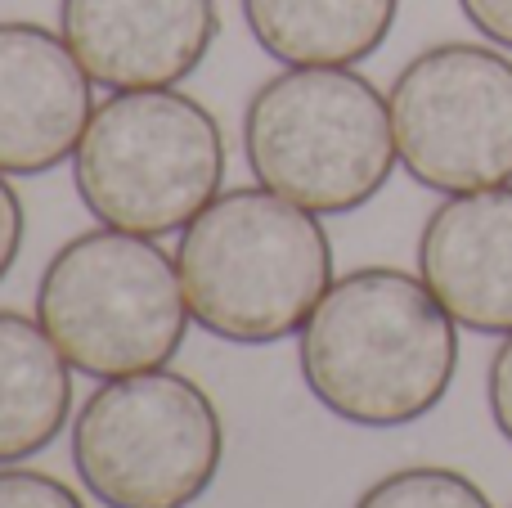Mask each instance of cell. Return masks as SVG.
<instances>
[{"label":"cell","instance_id":"obj_1","mask_svg":"<svg viewBox=\"0 0 512 508\" xmlns=\"http://www.w3.org/2000/svg\"><path fill=\"white\" fill-rule=\"evenodd\" d=\"M310 396L355 428H405L445 401L459 329L423 275L364 266L333 279L297 333Z\"/></svg>","mask_w":512,"mask_h":508},{"label":"cell","instance_id":"obj_2","mask_svg":"<svg viewBox=\"0 0 512 508\" xmlns=\"http://www.w3.org/2000/svg\"><path fill=\"white\" fill-rule=\"evenodd\" d=\"M180 288L212 338L265 347L301 333L333 288V243L315 212L265 185L225 189L176 243Z\"/></svg>","mask_w":512,"mask_h":508},{"label":"cell","instance_id":"obj_3","mask_svg":"<svg viewBox=\"0 0 512 508\" xmlns=\"http://www.w3.org/2000/svg\"><path fill=\"white\" fill-rule=\"evenodd\" d=\"M243 158L256 185L306 212H355L382 194L400 162L391 104L355 68L274 72L248 99Z\"/></svg>","mask_w":512,"mask_h":508},{"label":"cell","instance_id":"obj_4","mask_svg":"<svg viewBox=\"0 0 512 508\" xmlns=\"http://www.w3.org/2000/svg\"><path fill=\"white\" fill-rule=\"evenodd\" d=\"M72 180L99 225L144 239L176 234L221 194V122L176 86L113 90L90 113Z\"/></svg>","mask_w":512,"mask_h":508},{"label":"cell","instance_id":"obj_5","mask_svg":"<svg viewBox=\"0 0 512 508\" xmlns=\"http://www.w3.org/2000/svg\"><path fill=\"white\" fill-rule=\"evenodd\" d=\"M36 320L77 374L162 369L189 333L180 270L153 239L99 225L68 239L36 284Z\"/></svg>","mask_w":512,"mask_h":508},{"label":"cell","instance_id":"obj_6","mask_svg":"<svg viewBox=\"0 0 512 508\" xmlns=\"http://www.w3.org/2000/svg\"><path fill=\"white\" fill-rule=\"evenodd\" d=\"M221 459L212 396L171 369L104 378L72 419V468L104 508H189L212 491Z\"/></svg>","mask_w":512,"mask_h":508},{"label":"cell","instance_id":"obj_7","mask_svg":"<svg viewBox=\"0 0 512 508\" xmlns=\"http://www.w3.org/2000/svg\"><path fill=\"white\" fill-rule=\"evenodd\" d=\"M400 167L436 194L512 185V59L445 41L400 68L387 95Z\"/></svg>","mask_w":512,"mask_h":508},{"label":"cell","instance_id":"obj_8","mask_svg":"<svg viewBox=\"0 0 512 508\" xmlns=\"http://www.w3.org/2000/svg\"><path fill=\"white\" fill-rule=\"evenodd\" d=\"M59 32L108 90L176 86L216 45V0H59Z\"/></svg>","mask_w":512,"mask_h":508},{"label":"cell","instance_id":"obj_9","mask_svg":"<svg viewBox=\"0 0 512 508\" xmlns=\"http://www.w3.org/2000/svg\"><path fill=\"white\" fill-rule=\"evenodd\" d=\"M95 113V81L41 23H0V171L45 176L72 158Z\"/></svg>","mask_w":512,"mask_h":508},{"label":"cell","instance_id":"obj_10","mask_svg":"<svg viewBox=\"0 0 512 508\" xmlns=\"http://www.w3.org/2000/svg\"><path fill=\"white\" fill-rule=\"evenodd\" d=\"M418 275L454 324L512 333V185L450 194L418 234Z\"/></svg>","mask_w":512,"mask_h":508},{"label":"cell","instance_id":"obj_11","mask_svg":"<svg viewBox=\"0 0 512 508\" xmlns=\"http://www.w3.org/2000/svg\"><path fill=\"white\" fill-rule=\"evenodd\" d=\"M72 414V365L41 320L0 311V468L54 446Z\"/></svg>","mask_w":512,"mask_h":508},{"label":"cell","instance_id":"obj_12","mask_svg":"<svg viewBox=\"0 0 512 508\" xmlns=\"http://www.w3.org/2000/svg\"><path fill=\"white\" fill-rule=\"evenodd\" d=\"M252 41L288 68H355L391 36L400 0H239Z\"/></svg>","mask_w":512,"mask_h":508},{"label":"cell","instance_id":"obj_13","mask_svg":"<svg viewBox=\"0 0 512 508\" xmlns=\"http://www.w3.org/2000/svg\"><path fill=\"white\" fill-rule=\"evenodd\" d=\"M355 508H495L472 477L454 468H400L373 482Z\"/></svg>","mask_w":512,"mask_h":508},{"label":"cell","instance_id":"obj_14","mask_svg":"<svg viewBox=\"0 0 512 508\" xmlns=\"http://www.w3.org/2000/svg\"><path fill=\"white\" fill-rule=\"evenodd\" d=\"M0 508H86L72 486L36 468H0Z\"/></svg>","mask_w":512,"mask_h":508},{"label":"cell","instance_id":"obj_15","mask_svg":"<svg viewBox=\"0 0 512 508\" xmlns=\"http://www.w3.org/2000/svg\"><path fill=\"white\" fill-rule=\"evenodd\" d=\"M486 396H490V419H495L499 437L512 446V333L504 338V347L495 351V360H490Z\"/></svg>","mask_w":512,"mask_h":508},{"label":"cell","instance_id":"obj_16","mask_svg":"<svg viewBox=\"0 0 512 508\" xmlns=\"http://www.w3.org/2000/svg\"><path fill=\"white\" fill-rule=\"evenodd\" d=\"M23 230H27V221H23V203H18L14 185H9L5 171H0V279H5L9 270H14L18 248H23Z\"/></svg>","mask_w":512,"mask_h":508},{"label":"cell","instance_id":"obj_17","mask_svg":"<svg viewBox=\"0 0 512 508\" xmlns=\"http://www.w3.org/2000/svg\"><path fill=\"white\" fill-rule=\"evenodd\" d=\"M459 9L486 41L512 50V0H459Z\"/></svg>","mask_w":512,"mask_h":508}]
</instances>
